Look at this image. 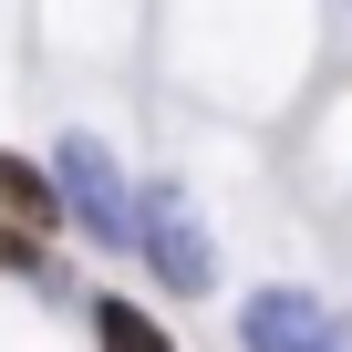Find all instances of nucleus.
<instances>
[{
	"label": "nucleus",
	"mask_w": 352,
	"mask_h": 352,
	"mask_svg": "<svg viewBox=\"0 0 352 352\" xmlns=\"http://www.w3.org/2000/svg\"><path fill=\"white\" fill-rule=\"evenodd\" d=\"M239 331H249V352H352V331H342L311 290H259V300L239 311Z\"/></svg>",
	"instance_id": "2"
},
{
	"label": "nucleus",
	"mask_w": 352,
	"mask_h": 352,
	"mask_svg": "<svg viewBox=\"0 0 352 352\" xmlns=\"http://www.w3.org/2000/svg\"><path fill=\"white\" fill-rule=\"evenodd\" d=\"M0 208H11L21 228H52V208H63V176H32L21 155H0Z\"/></svg>",
	"instance_id": "4"
},
{
	"label": "nucleus",
	"mask_w": 352,
	"mask_h": 352,
	"mask_svg": "<svg viewBox=\"0 0 352 352\" xmlns=\"http://www.w3.org/2000/svg\"><path fill=\"white\" fill-rule=\"evenodd\" d=\"M94 331H104V352H166V331L145 311H124V300H94Z\"/></svg>",
	"instance_id": "5"
},
{
	"label": "nucleus",
	"mask_w": 352,
	"mask_h": 352,
	"mask_svg": "<svg viewBox=\"0 0 352 352\" xmlns=\"http://www.w3.org/2000/svg\"><path fill=\"white\" fill-rule=\"evenodd\" d=\"M52 176H63V208L83 218V239H94V249L145 239V228H135V197H124V176H114V155H104L94 135H63V145H52Z\"/></svg>",
	"instance_id": "1"
},
{
	"label": "nucleus",
	"mask_w": 352,
	"mask_h": 352,
	"mask_svg": "<svg viewBox=\"0 0 352 352\" xmlns=\"http://www.w3.org/2000/svg\"><path fill=\"white\" fill-rule=\"evenodd\" d=\"M145 249H155V280H166V290H208V280H218V249H208L197 208L176 197V187L145 197Z\"/></svg>",
	"instance_id": "3"
},
{
	"label": "nucleus",
	"mask_w": 352,
	"mask_h": 352,
	"mask_svg": "<svg viewBox=\"0 0 352 352\" xmlns=\"http://www.w3.org/2000/svg\"><path fill=\"white\" fill-rule=\"evenodd\" d=\"M0 270H32V239L21 228H0Z\"/></svg>",
	"instance_id": "6"
}]
</instances>
